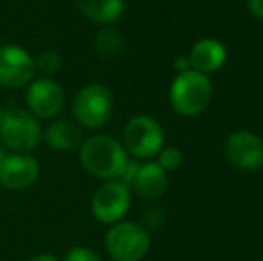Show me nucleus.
Returning <instances> with one entry per match:
<instances>
[{
	"label": "nucleus",
	"instance_id": "1",
	"mask_svg": "<svg viewBox=\"0 0 263 261\" xmlns=\"http://www.w3.org/2000/svg\"><path fill=\"white\" fill-rule=\"evenodd\" d=\"M79 159L88 174L102 181H118L129 163L125 147L106 134L91 136L83 142Z\"/></svg>",
	"mask_w": 263,
	"mask_h": 261
},
{
	"label": "nucleus",
	"instance_id": "2",
	"mask_svg": "<svg viewBox=\"0 0 263 261\" xmlns=\"http://www.w3.org/2000/svg\"><path fill=\"white\" fill-rule=\"evenodd\" d=\"M213 86L206 73L197 70H186L177 73L170 86V104L176 113L183 116H197L211 102Z\"/></svg>",
	"mask_w": 263,
	"mask_h": 261
},
{
	"label": "nucleus",
	"instance_id": "3",
	"mask_svg": "<svg viewBox=\"0 0 263 261\" xmlns=\"http://www.w3.org/2000/svg\"><path fill=\"white\" fill-rule=\"evenodd\" d=\"M0 138L9 150L27 154L40 145L43 131L29 109H9L0 120Z\"/></svg>",
	"mask_w": 263,
	"mask_h": 261
},
{
	"label": "nucleus",
	"instance_id": "4",
	"mask_svg": "<svg viewBox=\"0 0 263 261\" xmlns=\"http://www.w3.org/2000/svg\"><path fill=\"white\" fill-rule=\"evenodd\" d=\"M72 115L81 127L101 129L113 115V95L104 84H86L76 93Z\"/></svg>",
	"mask_w": 263,
	"mask_h": 261
},
{
	"label": "nucleus",
	"instance_id": "5",
	"mask_svg": "<svg viewBox=\"0 0 263 261\" xmlns=\"http://www.w3.org/2000/svg\"><path fill=\"white\" fill-rule=\"evenodd\" d=\"M106 249L115 261H142L151 251V234L138 224L120 220L107 231Z\"/></svg>",
	"mask_w": 263,
	"mask_h": 261
},
{
	"label": "nucleus",
	"instance_id": "6",
	"mask_svg": "<svg viewBox=\"0 0 263 261\" xmlns=\"http://www.w3.org/2000/svg\"><path fill=\"white\" fill-rule=\"evenodd\" d=\"M163 131L154 118L147 115H136L127 122L124 129L125 150L138 159L154 157L163 149Z\"/></svg>",
	"mask_w": 263,
	"mask_h": 261
},
{
	"label": "nucleus",
	"instance_id": "7",
	"mask_svg": "<svg viewBox=\"0 0 263 261\" xmlns=\"http://www.w3.org/2000/svg\"><path fill=\"white\" fill-rule=\"evenodd\" d=\"M131 208V188L122 181H106L91 198V213L101 224H117Z\"/></svg>",
	"mask_w": 263,
	"mask_h": 261
},
{
	"label": "nucleus",
	"instance_id": "8",
	"mask_svg": "<svg viewBox=\"0 0 263 261\" xmlns=\"http://www.w3.org/2000/svg\"><path fill=\"white\" fill-rule=\"evenodd\" d=\"M34 57L18 45L0 47V86L22 88L34 77Z\"/></svg>",
	"mask_w": 263,
	"mask_h": 261
},
{
	"label": "nucleus",
	"instance_id": "9",
	"mask_svg": "<svg viewBox=\"0 0 263 261\" xmlns=\"http://www.w3.org/2000/svg\"><path fill=\"white\" fill-rule=\"evenodd\" d=\"M25 104H27L29 111L36 118L49 120L54 118L63 109L65 93H63V88L55 81L43 77V79L31 83V86L27 88V91H25Z\"/></svg>",
	"mask_w": 263,
	"mask_h": 261
},
{
	"label": "nucleus",
	"instance_id": "10",
	"mask_svg": "<svg viewBox=\"0 0 263 261\" xmlns=\"http://www.w3.org/2000/svg\"><path fill=\"white\" fill-rule=\"evenodd\" d=\"M40 177V163L29 154L13 152L0 161V185L11 192H20Z\"/></svg>",
	"mask_w": 263,
	"mask_h": 261
},
{
	"label": "nucleus",
	"instance_id": "11",
	"mask_svg": "<svg viewBox=\"0 0 263 261\" xmlns=\"http://www.w3.org/2000/svg\"><path fill=\"white\" fill-rule=\"evenodd\" d=\"M226 154L235 167L242 170H256L263 167V139L251 131H235L228 138Z\"/></svg>",
	"mask_w": 263,
	"mask_h": 261
},
{
	"label": "nucleus",
	"instance_id": "12",
	"mask_svg": "<svg viewBox=\"0 0 263 261\" xmlns=\"http://www.w3.org/2000/svg\"><path fill=\"white\" fill-rule=\"evenodd\" d=\"M226 59H228V50L218 39L204 38L199 39L190 50V61L192 70H197L201 73H213L224 66Z\"/></svg>",
	"mask_w": 263,
	"mask_h": 261
},
{
	"label": "nucleus",
	"instance_id": "13",
	"mask_svg": "<svg viewBox=\"0 0 263 261\" xmlns=\"http://www.w3.org/2000/svg\"><path fill=\"white\" fill-rule=\"evenodd\" d=\"M43 139L52 150L68 152L83 145V127L72 120H55L43 132Z\"/></svg>",
	"mask_w": 263,
	"mask_h": 261
},
{
	"label": "nucleus",
	"instance_id": "14",
	"mask_svg": "<svg viewBox=\"0 0 263 261\" xmlns=\"http://www.w3.org/2000/svg\"><path fill=\"white\" fill-rule=\"evenodd\" d=\"M166 185H168L166 172L158 163H145L140 165L131 188H135V192L140 197L154 200V198L161 197L165 193Z\"/></svg>",
	"mask_w": 263,
	"mask_h": 261
},
{
	"label": "nucleus",
	"instance_id": "15",
	"mask_svg": "<svg viewBox=\"0 0 263 261\" xmlns=\"http://www.w3.org/2000/svg\"><path fill=\"white\" fill-rule=\"evenodd\" d=\"M79 11L101 25H113L122 18L125 9L124 0H77Z\"/></svg>",
	"mask_w": 263,
	"mask_h": 261
},
{
	"label": "nucleus",
	"instance_id": "16",
	"mask_svg": "<svg viewBox=\"0 0 263 261\" xmlns=\"http://www.w3.org/2000/svg\"><path fill=\"white\" fill-rule=\"evenodd\" d=\"M97 50L104 57H117L124 50V36L107 25L97 36Z\"/></svg>",
	"mask_w": 263,
	"mask_h": 261
},
{
	"label": "nucleus",
	"instance_id": "17",
	"mask_svg": "<svg viewBox=\"0 0 263 261\" xmlns=\"http://www.w3.org/2000/svg\"><path fill=\"white\" fill-rule=\"evenodd\" d=\"M159 159L158 165L163 170H177V168L183 165V152H181L177 147H165V149L159 150Z\"/></svg>",
	"mask_w": 263,
	"mask_h": 261
},
{
	"label": "nucleus",
	"instance_id": "18",
	"mask_svg": "<svg viewBox=\"0 0 263 261\" xmlns=\"http://www.w3.org/2000/svg\"><path fill=\"white\" fill-rule=\"evenodd\" d=\"M34 66L40 72L47 73V75H52V73H55L61 68V57L54 50H47V52L40 54L38 57H34Z\"/></svg>",
	"mask_w": 263,
	"mask_h": 261
},
{
	"label": "nucleus",
	"instance_id": "19",
	"mask_svg": "<svg viewBox=\"0 0 263 261\" xmlns=\"http://www.w3.org/2000/svg\"><path fill=\"white\" fill-rule=\"evenodd\" d=\"M63 261H102L101 256L88 247H73L66 252Z\"/></svg>",
	"mask_w": 263,
	"mask_h": 261
},
{
	"label": "nucleus",
	"instance_id": "20",
	"mask_svg": "<svg viewBox=\"0 0 263 261\" xmlns=\"http://www.w3.org/2000/svg\"><path fill=\"white\" fill-rule=\"evenodd\" d=\"M247 9L253 16L263 20V0H247Z\"/></svg>",
	"mask_w": 263,
	"mask_h": 261
},
{
	"label": "nucleus",
	"instance_id": "21",
	"mask_svg": "<svg viewBox=\"0 0 263 261\" xmlns=\"http://www.w3.org/2000/svg\"><path fill=\"white\" fill-rule=\"evenodd\" d=\"M174 68H176L177 73H183L186 72V70H190V61H188V57H177L176 63H174Z\"/></svg>",
	"mask_w": 263,
	"mask_h": 261
},
{
	"label": "nucleus",
	"instance_id": "22",
	"mask_svg": "<svg viewBox=\"0 0 263 261\" xmlns=\"http://www.w3.org/2000/svg\"><path fill=\"white\" fill-rule=\"evenodd\" d=\"M29 261H58L54 254H50V252H40V254L32 256Z\"/></svg>",
	"mask_w": 263,
	"mask_h": 261
},
{
	"label": "nucleus",
	"instance_id": "23",
	"mask_svg": "<svg viewBox=\"0 0 263 261\" xmlns=\"http://www.w3.org/2000/svg\"><path fill=\"white\" fill-rule=\"evenodd\" d=\"M2 115H4V111H2V108H0V120H2Z\"/></svg>",
	"mask_w": 263,
	"mask_h": 261
}]
</instances>
